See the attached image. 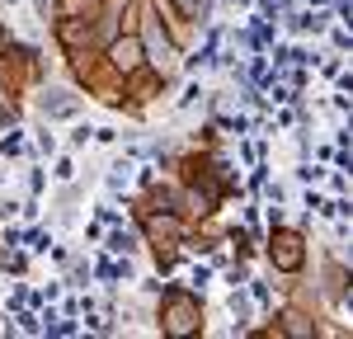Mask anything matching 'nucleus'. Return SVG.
Masks as SVG:
<instances>
[{
    "label": "nucleus",
    "instance_id": "obj_1",
    "mask_svg": "<svg viewBox=\"0 0 353 339\" xmlns=\"http://www.w3.org/2000/svg\"><path fill=\"white\" fill-rule=\"evenodd\" d=\"M113 250H123V254H132V250H137V240H132V236H123V231H118V236H113Z\"/></svg>",
    "mask_w": 353,
    "mask_h": 339
}]
</instances>
